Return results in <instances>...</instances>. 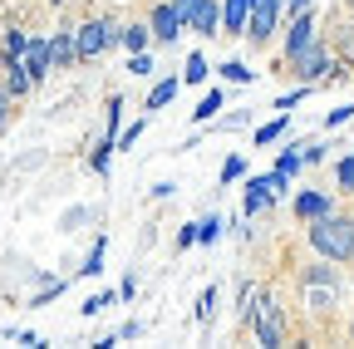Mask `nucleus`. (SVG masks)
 Here are the masks:
<instances>
[{"mask_svg":"<svg viewBox=\"0 0 354 349\" xmlns=\"http://www.w3.org/2000/svg\"><path fill=\"white\" fill-rule=\"evenodd\" d=\"M109 45H113V25H109V20H84V25L74 30V55H79V59H99Z\"/></svg>","mask_w":354,"mask_h":349,"instance_id":"4","label":"nucleus"},{"mask_svg":"<svg viewBox=\"0 0 354 349\" xmlns=\"http://www.w3.org/2000/svg\"><path fill=\"white\" fill-rule=\"evenodd\" d=\"M192 10H197V0H172V15L183 20V25H187V15H192Z\"/></svg>","mask_w":354,"mask_h":349,"instance_id":"35","label":"nucleus"},{"mask_svg":"<svg viewBox=\"0 0 354 349\" xmlns=\"http://www.w3.org/2000/svg\"><path fill=\"white\" fill-rule=\"evenodd\" d=\"M113 39L133 55V50H148V39H153V35H148V25H128V30H113Z\"/></svg>","mask_w":354,"mask_h":349,"instance_id":"17","label":"nucleus"},{"mask_svg":"<svg viewBox=\"0 0 354 349\" xmlns=\"http://www.w3.org/2000/svg\"><path fill=\"white\" fill-rule=\"evenodd\" d=\"M276 172H286V178H295V172H300V153H295V148H286V153L276 158Z\"/></svg>","mask_w":354,"mask_h":349,"instance_id":"30","label":"nucleus"},{"mask_svg":"<svg viewBox=\"0 0 354 349\" xmlns=\"http://www.w3.org/2000/svg\"><path fill=\"white\" fill-rule=\"evenodd\" d=\"M187 25H192L197 35H207V39H212V35L221 30V6H216V0H197V10L187 15Z\"/></svg>","mask_w":354,"mask_h":349,"instance_id":"10","label":"nucleus"},{"mask_svg":"<svg viewBox=\"0 0 354 349\" xmlns=\"http://www.w3.org/2000/svg\"><path fill=\"white\" fill-rule=\"evenodd\" d=\"M290 64H295V74H300L305 84H320V79H335V59H330V50L320 45V39H315V45H310L305 55H295Z\"/></svg>","mask_w":354,"mask_h":349,"instance_id":"6","label":"nucleus"},{"mask_svg":"<svg viewBox=\"0 0 354 349\" xmlns=\"http://www.w3.org/2000/svg\"><path fill=\"white\" fill-rule=\"evenodd\" d=\"M286 128H290V113H281V118H271V123H261V128H256V143H261V148H266V143H276Z\"/></svg>","mask_w":354,"mask_h":349,"instance_id":"19","label":"nucleus"},{"mask_svg":"<svg viewBox=\"0 0 354 349\" xmlns=\"http://www.w3.org/2000/svg\"><path fill=\"white\" fill-rule=\"evenodd\" d=\"M286 6H290V10H305V6H310V0H286Z\"/></svg>","mask_w":354,"mask_h":349,"instance_id":"40","label":"nucleus"},{"mask_svg":"<svg viewBox=\"0 0 354 349\" xmlns=\"http://www.w3.org/2000/svg\"><path fill=\"white\" fill-rule=\"evenodd\" d=\"M335 182H339L344 192H354V153H349V158H339V167H335Z\"/></svg>","mask_w":354,"mask_h":349,"instance_id":"28","label":"nucleus"},{"mask_svg":"<svg viewBox=\"0 0 354 349\" xmlns=\"http://www.w3.org/2000/svg\"><path fill=\"white\" fill-rule=\"evenodd\" d=\"M109 305H113V295L104 290V295H88V300L79 305V310H84V315H99V310H109Z\"/></svg>","mask_w":354,"mask_h":349,"instance_id":"31","label":"nucleus"},{"mask_svg":"<svg viewBox=\"0 0 354 349\" xmlns=\"http://www.w3.org/2000/svg\"><path fill=\"white\" fill-rule=\"evenodd\" d=\"M216 305H221V295H216V285H207L202 300H197V320H212V315H216Z\"/></svg>","mask_w":354,"mask_h":349,"instance_id":"25","label":"nucleus"},{"mask_svg":"<svg viewBox=\"0 0 354 349\" xmlns=\"http://www.w3.org/2000/svg\"><path fill=\"white\" fill-rule=\"evenodd\" d=\"M153 69H158V64H153L148 50H133V55H128V74H133V79H148Z\"/></svg>","mask_w":354,"mask_h":349,"instance_id":"22","label":"nucleus"},{"mask_svg":"<svg viewBox=\"0 0 354 349\" xmlns=\"http://www.w3.org/2000/svg\"><path fill=\"white\" fill-rule=\"evenodd\" d=\"M251 6H256V0H251Z\"/></svg>","mask_w":354,"mask_h":349,"instance_id":"42","label":"nucleus"},{"mask_svg":"<svg viewBox=\"0 0 354 349\" xmlns=\"http://www.w3.org/2000/svg\"><path fill=\"white\" fill-rule=\"evenodd\" d=\"M221 79H232V84H251L256 74H251V64H241V59H227V64H221Z\"/></svg>","mask_w":354,"mask_h":349,"instance_id":"23","label":"nucleus"},{"mask_svg":"<svg viewBox=\"0 0 354 349\" xmlns=\"http://www.w3.org/2000/svg\"><path fill=\"white\" fill-rule=\"evenodd\" d=\"M266 187H271V197H286V192H290V178H286V172H271Z\"/></svg>","mask_w":354,"mask_h":349,"instance_id":"33","label":"nucleus"},{"mask_svg":"<svg viewBox=\"0 0 354 349\" xmlns=\"http://www.w3.org/2000/svg\"><path fill=\"white\" fill-rule=\"evenodd\" d=\"M20 64H25L30 84H39L44 74H50V45H44V39H30V45H25V55H20Z\"/></svg>","mask_w":354,"mask_h":349,"instance_id":"9","label":"nucleus"},{"mask_svg":"<svg viewBox=\"0 0 354 349\" xmlns=\"http://www.w3.org/2000/svg\"><path fill=\"white\" fill-rule=\"evenodd\" d=\"M305 94H310V84H305V89H295V94H286V99H276V109H281V113H290V109H295Z\"/></svg>","mask_w":354,"mask_h":349,"instance_id":"34","label":"nucleus"},{"mask_svg":"<svg viewBox=\"0 0 354 349\" xmlns=\"http://www.w3.org/2000/svg\"><path fill=\"white\" fill-rule=\"evenodd\" d=\"M266 207H271V187H266V178H251L246 192H241V216H256Z\"/></svg>","mask_w":354,"mask_h":349,"instance_id":"13","label":"nucleus"},{"mask_svg":"<svg viewBox=\"0 0 354 349\" xmlns=\"http://www.w3.org/2000/svg\"><path fill=\"white\" fill-rule=\"evenodd\" d=\"M79 271H84V276H99V271H104V241H94V251H88V261H84Z\"/></svg>","mask_w":354,"mask_h":349,"instance_id":"29","label":"nucleus"},{"mask_svg":"<svg viewBox=\"0 0 354 349\" xmlns=\"http://www.w3.org/2000/svg\"><path fill=\"white\" fill-rule=\"evenodd\" d=\"M177 246H197V222H187L183 232H177Z\"/></svg>","mask_w":354,"mask_h":349,"instance_id":"36","label":"nucleus"},{"mask_svg":"<svg viewBox=\"0 0 354 349\" xmlns=\"http://www.w3.org/2000/svg\"><path fill=\"white\" fill-rule=\"evenodd\" d=\"M183 30H187V25L172 15V6H158V10H153V20H148V35H153V39H162V45H177V35H183Z\"/></svg>","mask_w":354,"mask_h":349,"instance_id":"8","label":"nucleus"},{"mask_svg":"<svg viewBox=\"0 0 354 349\" xmlns=\"http://www.w3.org/2000/svg\"><path fill=\"white\" fill-rule=\"evenodd\" d=\"M143 128H148V118H133L128 128H118V138H113V148H123V153H133V143L143 138Z\"/></svg>","mask_w":354,"mask_h":349,"instance_id":"20","label":"nucleus"},{"mask_svg":"<svg viewBox=\"0 0 354 349\" xmlns=\"http://www.w3.org/2000/svg\"><path fill=\"white\" fill-rule=\"evenodd\" d=\"M6 94H10V99L30 94V74H25V64H20V59H10V55H6Z\"/></svg>","mask_w":354,"mask_h":349,"instance_id":"16","label":"nucleus"},{"mask_svg":"<svg viewBox=\"0 0 354 349\" xmlns=\"http://www.w3.org/2000/svg\"><path fill=\"white\" fill-rule=\"evenodd\" d=\"M109 153H113V143H109V138H104V143H99L94 153H88V167H94V172H99V178H104V172H109Z\"/></svg>","mask_w":354,"mask_h":349,"instance_id":"27","label":"nucleus"},{"mask_svg":"<svg viewBox=\"0 0 354 349\" xmlns=\"http://www.w3.org/2000/svg\"><path fill=\"white\" fill-rule=\"evenodd\" d=\"M216 236H221V216H202V222H197V241L212 246Z\"/></svg>","mask_w":354,"mask_h":349,"instance_id":"24","label":"nucleus"},{"mask_svg":"<svg viewBox=\"0 0 354 349\" xmlns=\"http://www.w3.org/2000/svg\"><path fill=\"white\" fill-rule=\"evenodd\" d=\"M177 89H183V79H158V84H153V94H148V104H143V109H148V113H158V109H167V104L177 99Z\"/></svg>","mask_w":354,"mask_h":349,"instance_id":"15","label":"nucleus"},{"mask_svg":"<svg viewBox=\"0 0 354 349\" xmlns=\"http://www.w3.org/2000/svg\"><path fill=\"white\" fill-rule=\"evenodd\" d=\"M207 55H187V69H183V84H207Z\"/></svg>","mask_w":354,"mask_h":349,"instance_id":"21","label":"nucleus"},{"mask_svg":"<svg viewBox=\"0 0 354 349\" xmlns=\"http://www.w3.org/2000/svg\"><path fill=\"white\" fill-rule=\"evenodd\" d=\"M138 334H143V325H138V320H128V325L118 330V339H138Z\"/></svg>","mask_w":354,"mask_h":349,"instance_id":"37","label":"nucleus"},{"mask_svg":"<svg viewBox=\"0 0 354 349\" xmlns=\"http://www.w3.org/2000/svg\"><path fill=\"white\" fill-rule=\"evenodd\" d=\"M300 290H305V305H310L315 315L335 310V300H339V271H335V261H325V256H320V266H305Z\"/></svg>","mask_w":354,"mask_h":349,"instance_id":"2","label":"nucleus"},{"mask_svg":"<svg viewBox=\"0 0 354 349\" xmlns=\"http://www.w3.org/2000/svg\"><path fill=\"white\" fill-rule=\"evenodd\" d=\"M310 246L325 261H354V216L344 211H325V216H310Z\"/></svg>","mask_w":354,"mask_h":349,"instance_id":"1","label":"nucleus"},{"mask_svg":"<svg viewBox=\"0 0 354 349\" xmlns=\"http://www.w3.org/2000/svg\"><path fill=\"white\" fill-rule=\"evenodd\" d=\"M344 118H354V104H349V109H335V113H330V128H339Z\"/></svg>","mask_w":354,"mask_h":349,"instance_id":"38","label":"nucleus"},{"mask_svg":"<svg viewBox=\"0 0 354 349\" xmlns=\"http://www.w3.org/2000/svg\"><path fill=\"white\" fill-rule=\"evenodd\" d=\"M246 15H251V0H227V6H221V30L241 35L246 30Z\"/></svg>","mask_w":354,"mask_h":349,"instance_id":"14","label":"nucleus"},{"mask_svg":"<svg viewBox=\"0 0 354 349\" xmlns=\"http://www.w3.org/2000/svg\"><path fill=\"white\" fill-rule=\"evenodd\" d=\"M281 10H286V0H256L251 6V15H246V39L251 45H266V39L276 35V25H281Z\"/></svg>","mask_w":354,"mask_h":349,"instance_id":"3","label":"nucleus"},{"mask_svg":"<svg viewBox=\"0 0 354 349\" xmlns=\"http://www.w3.org/2000/svg\"><path fill=\"white\" fill-rule=\"evenodd\" d=\"M256 339L266 344V349H281V339H286V330H281V305H276V295H261V305H256Z\"/></svg>","mask_w":354,"mask_h":349,"instance_id":"5","label":"nucleus"},{"mask_svg":"<svg viewBox=\"0 0 354 349\" xmlns=\"http://www.w3.org/2000/svg\"><path fill=\"white\" fill-rule=\"evenodd\" d=\"M325 211H335V197H330V192H300V197H295V216H300V222L325 216Z\"/></svg>","mask_w":354,"mask_h":349,"instance_id":"12","label":"nucleus"},{"mask_svg":"<svg viewBox=\"0 0 354 349\" xmlns=\"http://www.w3.org/2000/svg\"><path fill=\"white\" fill-rule=\"evenodd\" d=\"M6 113H10V94L0 89V123H6Z\"/></svg>","mask_w":354,"mask_h":349,"instance_id":"39","label":"nucleus"},{"mask_svg":"<svg viewBox=\"0 0 354 349\" xmlns=\"http://www.w3.org/2000/svg\"><path fill=\"white\" fill-rule=\"evenodd\" d=\"M320 39V25H315V15L310 10H295V20H290V30H286V59H295V55H305L310 45Z\"/></svg>","mask_w":354,"mask_h":349,"instance_id":"7","label":"nucleus"},{"mask_svg":"<svg viewBox=\"0 0 354 349\" xmlns=\"http://www.w3.org/2000/svg\"><path fill=\"white\" fill-rule=\"evenodd\" d=\"M241 172H246V162L241 158H227V162H221V182H236Z\"/></svg>","mask_w":354,"mask_h":349,"instance_id":"32","label":"nucleus"},{"mask_svg":"<svg viewBox=\"0 0 354 349\" xmlns=\"http://www.w3.org/2000/svg\"><path fill=\"white\" fill-rule=\"evenodd\" d=\"M44 45H50V64H55V69L79 64V55H74V30H55V39H44Z\"/></svg>","mask_w":354,"mask_h":349,"instance_id":"11","label":"nucleus"},{"mask_svg":"<svg viewBox=\"0 0 354 349\" xmlns=\"http://www.w3.org/2000/svg\"><path fill=\"white\" fill-rule=\"evenodd\" d=\"M25 45H30V35H25V30H6V55H10V59H20Z\"/></svg>","mask_w":354,"mask_h":349,"instance_id":"26","label":"nucleus"},{"mask_svg":"<svg viewBox=\"0 0 354 349\" xmlns=\"http://www.w3.org/2000/svg\"><path fill=\"white\" fill-rule=\"evenodd\" d=\"M221 104H227V99H221V89H212V94H202V104L192 109V123H212Z\"/></svg>","mask_w":354,"mask_h":349,"instance_id":"18","label":"nucleus"},{"mask_svg":"<svg viewBox=\"0 0 354 349\" xmlns=\"http://www.w3.org/2000/svg\"><path fill=\"white\" fill-rule=\"evenodd\" d=\"M50 6H64V0H50Z\"/></svg>","mask_w":354,"mask_h":349,"instance_id":"41","label":"nucleus"}]
</instances>
